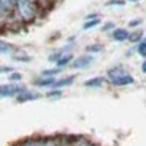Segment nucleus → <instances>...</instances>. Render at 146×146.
Masks as SVG:
<instances>
[{
  "label": "nucleus",
  "mask_w": 146,
  "mask_h": 146,
  "mask_svg": "<svg viewBox=\"0 0 146 146\" xmlns=\"http://www.w3.org/2000/svg\"><path fill=\"white\" fill-rule=\"evenodd\" d=\"M12 72H15L13 67H10V66H0V75H3V73H7V75H10Z\"/></svg>",
  "instance_id": "nucleus-23"
},
{
  "label": "nucleus",
  "mask_w": 146,
  "mask_h": 146,
  "mask_svg": "<svg viewBox=\"0 0 146 146\" xmlns=\"http://www.w3.org/2000/svg\"><path fill=\"white\" fill-rule=\"evenodd\" d=\"M136 51H137V54H139V56L145 57V60H146V40H142V41L137 44Z\"/></svg>",
  "instance_id": "nucleus-16"
},
{
  "label": "nucleus",
  "mask_w": 146,
  "mask_h": 146,
  "mask_svg": "<svg viewBox=\"0 0 146 146\" xmlns=\"http://www.w3.org/2000/svg\"><path fill=\"white\" fill-rule=\"evenodd\" d=\"M142 72H143V73H146V60L142 63Z\"/></svg>",
  "instance_id": "nucleus-30"
},
{
  "label": "nucleus",
  "mask_w": 146,
  "mask_h": 146,
  "mask_svg": "<svg viewBox=\"0 0 146 146\" xmlns=\"http://www.w3.org/2000/svg\"><path fill=\"white\" fill-rule=\"evenodd\" d=\"M88 146H92V145H88Z\"/></svg>",
  "instance_id": "nucleus-31"
},
{
  "label": "nucleus",
  "mask_w": 146,
  "mask_h": 146,
  "mask_svg": "<svg viewBox=\"0 0 146 146\" xmlns=\"http://www.w3.org/2000/svg\"><path fill=\"white\" fill-rule=\"evenodd\" d=\"M86 51L92 56V54H96V53H101L102 51V45L101 44H89L86 47Z\"/></svg>",
  "instance_id": "nucleus-15"
},
{
  "label": "nucleus",
  "mask_w": 146,
  "mask_h": 146,
  "mask_svg": "<svg viewBox=\"0 0 146 146\" xmlns=\"http://www.w3.org/2000/svg\"><path fill=\"white\" fill-rule=\"evenodd\" d=\"M19 146H38V140H35V139H28V140H25L23 143H21Z\"/></svg>",
  "instance_id": "nucleus-22"
},
{
  "label": "nucleus",
  "mask_w": 146,
  "mask_h": 146,
  "mask_svg": "<svg viewBox=\"0 0 146 146\" xmlns=\"http://www.w3.org/2000/svg\"><path fill=\"white\" fill-rule=\"evenodd\" d=\"M76 76L75 75H70L67 78H62V79H57L53 85V89H58L62 91V88H66V86H70V85H73V82H75Z\"/></svg>",
  "instance_id": "nucleus-6"
},
{
  "label": "nucleus",
  "mask_w": 146,
  "mask_h": 146,
  "mask_svg": "<svg viewBox=\"0 0 146 146\" xmlns=\"http://www.w3.org/2000/svg\"><path fill=\"white\" fill-rule=\"evenodd\" d=\"M126 2H118V0H114V2H107V6H124Z\"/></svg>",
  "instance_id": "nucleus-26"
},
{
  "label": "nucleus",
  "mask_w": 146,
  "mask_h": 146,
  "mask_svg": "<svg viewBox=\"0 0 146 146\" xmlns=\"http://www.w3.org/2000/svg\"><path fill=\"white\" fill-rule=\"evenodd\" d=\"M27 88L21 86L18 83H6V85H0V98H10V96H16L23 92Z\"/></svg>",
  "instance_id": "nucleus-3"
},
{
  "label": "nucleus",
  "mask_w": 146,
  "mask_h": 146,
  "mask_svg": "<svg viewBox=\"0 0 146 146\" xmlns=\"http://www.w3.org/2000/svg\"><path fill=\"white\" fill-rule=\"evenodd\" d=\"M48 98H60L62 96V91H58V89H53L51 92H48L47 94Z\"/></svg>",
  "instance_id": "nucleus-21"
},
{
  "label": "nucleus",
  "mask_w": 146,
  "mask_h": 146,
  "mask_svg": "<svg viewBox=\"0 0 146 146\" xmlns=\"http://www.w3.org/2000/svg\"><path fill=\"white\" fill-rule=\"evenodd\" d=\"M38 3L35 2H27V0H22V2H16L15 6V12L13 13L16 15V18L21 22H32L36 15H38Z\"/></svg>",
  "instance_id": "nucleus-1"
},
{
  "label": "nucleus",
  "mask_w": 146,
  "mask_h": 146,
  "mask_svg": "<svg viewBox=\"0 0 146 146\" xmlns=\"http://www.w3.org/2000/svg\"><path fill=\"white\" fill-rule=\"evenodd\" d=\"M114 29H115V25H114L113 22H108V23H105V25L102 27V31L104 32H110V34H111Z\"/></svg>",
  "instance_id": "nucleus-20"
},
{
  "label": "nucleus",
  "mask_w": 146,
  "mask_h": 146,
  "mask_svg": "<svg viewBox=\"0 0 146 146\" xmlns=\"http://www.w3.org/2000/svg\"><path fill=\"white\" fill-rule=\"evenodd\" d=\"M143 40V32L142 31H135V32H130V35H129V41L130 42H133V44H139L140 41Z\"/></svg>",
  "instance_id": "nucleus-14"
},
{
  "label": "nucleus",
  "mask_w": 146,
  "mask_h": 146,
  "mask_svg": "<svg viewBox=\"0 0 146 146\" xmlns=\"http://www.w3.org/2000/svg\"><path fill=\"white\" fill-rule=\"evenodd\" d=\"M105 80H107V79H105V78H102V76H95V78L88 79L83 85H85L86 88H101V86H104Z\"/></svg>",
  "instance_id": "nucleus-9"
},
{
  "label": "nucleus",
  "mask_w": 146,
  "mask_h": 146,
  "mask_svg": "<svg viewBox=\"0 0 146 146\" xmlns=\"http://www.w3.org/2000/svg\"><path fill=\"white\" fill-rule=\"evenodd\" d=\"M92 62H94V56L85 54V56H80V57L73 58V62L70 63V67H72V69H85V67H88Z\"/></svg>",
  "instance_id": "nucleus-4"
},
{
  "label": "nucleus",
  "mask_w": 146,
  "mask_h": 146,
  "mask_svg": "<svg viewBox=\"0 0 146 146\" xmlns=\"http://www.w3.org/2000/svg\"><path fill=\"white\" fill-rule=\"evenodd\" d=\"M13 60H16V62H29L31 57L29 56H13Z\"/></svg>",
  "instance_id": "nucleus-24"
},
{
  "label": "nucleus",
  "mask_w": 146,
  "mask_h": 146,
  "mask_svg": "<svg viewBox=\"0 0 146 146\" xmlns=\"http://www.w3.org/2000/svg\"><path fill=\"white\" fill-rule=\"evenodd\" d=\"M107 78H108L110 83L114 85V86H129V85L135 83V78L121 67L110 69L107 73Z\"/></svg>",
  "instance_id": "nucleus-2"
},
{
  "label": "nucleus",
  "mask_w": 146,
  "mask_h": 146,
  "mask_svg": "<svg viewBox=\"0 0 146 146\" xmlns=\"http://www.w3.org/2000/svg\"><path fill=\"white\" fill-rule=\"evenodd\" d=\"M40 98V95L38 94H35V92H31L28 89H25L23 92H21L18 96H16V101L18 102H28V101H34V100H38Z\"/></svg>",
  "instance_id": "nucleus-8"
},
{
  "label": "nucleus",
  "mask_w": 146,
  "mask_h": 146,
  "mask_svg": "<svg viewBox=\"0 0 146 146\" xmlns=\"http://www.w3.org/2000/svg\"><path fill=\"white\" fill-rule=\"evenodd\" d=\"M62 69L54 67V69H48V70H42L41 72V78H56L57 75H60Z\"/></svg>",
  "instance_id": "nucleus-12"
},
{
  "label": "nucleus",
  "mask_w": 146,
  "mask_h": 146,
  "mask_svg": "<svg viewBox=\"0 0 146 146\" xmlns=\"http://www.w3.org/2000/svg\"><path fill=\"white\" fill-rule=\"evenodd\" d=\"M129 35H130V32H129L126 28H115L111 34H110V36H111V40L118 41V42L129 40Z\"/></svg>",
  "instance_id": "nucleus-5"
},
{
  "label": "nucleus",
  "mask_w": 146,
  "mask_h": 146,
  "mask_svg": "<svg viewBox=\"0 0 146 146\" xmlns=\"http://www.w3.org/2000/svg\"><path fill=\"white\" fill-rule=\"evenodd\" d=\"M38 146H58V142L56 139H42V140H38Z\"/></svg>",
  "instance_id": "nucleus-17"
},
{
  "label": "nucleus",
  "mask_w": 146,
  "mask_h": 146,
  "mask_svg": "<svg viewBox=\"0 0 146 146\" xmlns=\"http://www.w3.org/2000/svg\"><path fill=\"white\" fill-rule=\"evenodd\" d=\"M58 146H73V143H70L67 139H63L62 142H58Z\"/></svg>",
  "instance_id": "nucleus-27"
},
{
  "label": "nucleus",
  "mask_w": 146,
  "mask_h": 146,
  "mask_svg": "<svg viewBox=\"0 0 146 146\" xmlns=\"http://www.w3.org/2000/svg\"><path fill=\"white\" fill-rule=\"evenodd\" d=\"M0 53L2 54H10V53H13V45L3 41V40H0Z\"/></svg>",
  "instance_id": "nucleus-13"
},
{
  "label": "nucleus",
  "mask_w": 146,
  "mask_h": 146,
  "mask_svg": "<svg viewBox=\"0 0 146 146\" xmlns=\"http://www.w3.org/2000/svg\"><path fill=\"white\" fill-rule=\"evenodd\" d=\"M95 18H100V16L96 13H89V15L85 16V21H91V19H95Z\"/></svg>",
  "instance_id": "nucleus-28"
},
{
  "label": "nucleus",
  "mask_w": 146,
  "mask_h": 146,
  "mask_svg": "<svg viewBox=\"0 0 146 146\" xmlns=\"http://www.w3.org/2000/svg\"><path fill=\"white\" fill-rule=\"evenodd\" d=\"M9 15H10L9 12H6V10L2 7V5H0V25H3L5 21L7 19V16H9Z\"/></svg>",
  "instance_id": "nucleus-19"
},
{
  "label": "nucleus",
  "mask_w": 146,
  "mask_h": 146,
  "mask_svg": "<svg viewBox=\"0 0 146 146\" xmlns=\"http://www.w3.org/2000/svg\"><path fill=\"white\" fill-rule=\"evenodd\" d=\"M73 58H75V57H73L72 53H66V54H63V56L56 62V67H58V69H62V70H63V67L70 66V63L73 62Z\"/></svg>",
  "instance_id": "nucleus-10"
},
{
  "label": "nucleus",
  "mask_w": 146,
  "mask_h": 146,
  "mask_svg": "<svg viewBox=\"0 0 146 146\" xmlns=\"http://www.w3.org/2000/svg\"><path fill=\"white\" fill-rule=\"evenodd\" d=\"M140 23H142V21H140V19H133V21H130V22H129V27H130V28H135V27H139Z\"/></svg>",
  "instance_id": "nucleus-25"
},
{
  "label": "nucleus",
  "mask_w": 146,
  "mask_h": 146,
  "mask_svg": "<svg viewBox=\"0 0 146 146\" xmlns=\"http://www.w3.org/2000/svg\"><path fill=\"white\" fill-rule=\"evenodd\" d=\"M56 80H57V78H41L40 76L38 79H35L32 82V85L36 88H53Z\"/></svg>",
  "instance_id": "nucleus-7"
},
{
  "label": "nucleus",
  "mask_w": 146,
  "mask_h": 146,
  "mask_svg": "<svg viewBox=\"0 0 146 146\" xmlns=\"http://www.w3.org/2000/svg\"><path fill=\"white\" fill-rule=\"evenodd\" d=\"M73 146H88V143L83 142V140H78V142L73 143Z\"/></svg>",
  "instance_id": "nucleus-29"
},
{
  "label": "nucleus",
  "mask_w": 146,
  "mask_h": 146,
  "mask_svg": "<svg viewBox=\"0 0 146 146\" xmlns=\"http://www.w3.org/2000/svg\"><path fill=\"white\" fill-rule=\"evenodd\" d=\"M101 23V18H95V19H91V21H85V23H83V31H88V29H92V28H95V27H98Z\"/></svg>",
  "instance_id": "nucleus-11"
},
{
  "label": "nucleus",
  "mask_w": 146,
  "mask_h": 146,
  "mask_svg": "<svg viewBox=\"0 0 146 146\" xmlns=\"http://www.w3.org/2000/svg\"><path fill=\"white\" fill-rule=\"evenodd\" d=\"M9 80H10V83H18V82L22 80V75L18 72H12L9 75Z\"/></svg>",
  "instance_id": "nucleus-18"
}]
</instances>
